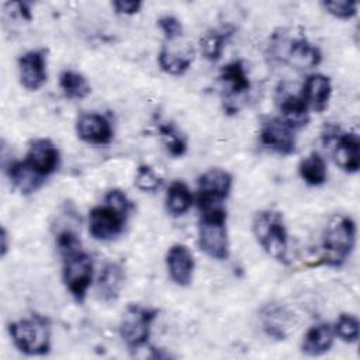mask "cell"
I'll return each instance as SVG.
<instances>
[{"label": "cell", "instance_id": "obj_1", "mask_svg": "<svg viewBox=\"0 0 360 360\" xmlns=\"http://www.w3.org/2000/svg\"><path fill=\"white\" fill-rule=\"evenodd\" d=\"M356 245V224L343 214L329 218L322 232L321 263L332 267L342 266Z\"/></svg>", "mask_w": 360, "mask_h": 360}, {"label": "cell", "instance_id": "obj_2", "mask_svg": "<svg viewBox=\"0 0 360 360\" xmlns=\"http://www.w3.org/2000/svg\"><path fill=\"white\" fill-rule=\"evenodd\" d=\"M270 55L281 63L297 69H311L321 63L319 48L311 44L304 35H291L285 30H278L270 39Z\"/></svg>", "mask_w": 360, "mask_h": 360}, {"label": "cell", "instance_id": "obj_3", "mask_svg": "<svg viewBox=\"0 0 360 360\" xmlns=\"http://www.w3.org/2000/svg\"><path fill=\"white\" fill-rule=\"evenodd\" d=\"M253 235L263 250L283 264H288V235L281 212L263 210L256 212Z\"/></svg>", "mask_w": 360, "mask_h": 360}, {"label": "cell", "instance_id": "obj_4", "mask_svg": "<svg viewBox=\"0 0 360 360\" xmlns=\"http://www.w3.org/2000/svg\"><path fill=\"white\" fill-rule=\"evenodd\" d=\"M198 221L200 248L215 260H225L229 256V242L226 232V211L222 205L201 208Z\"/></svg>", "mask_w": 360, "mask_h": 360}, {"label": "cell", "instance_id": "obj_5", "mask_svg": "<svg viewBox=\"0 0 360 360\" xmlns=\"http://www.w3.org/2000/svg\"><path fill=\"white\" fill-rule=\"evenodd\" d=\"M14 346L28 356H42L51 350V323L38 314L8 325Z\"/></svg>", "mask_w": 360, "mask_h": 360}, {"label": "cell", "instance_id": "obj_6", "mask_svg": "<svg viewBox=\"0 0 360 360\" xmlns=\"http://www.w3.org/2000/svg\"><path fill=\"white\" fill-rule=\"evenodd\" d=\"M156 315L158 311L148 307L138 304H131L127 307L118 330L120 336L131 350L146 345L150 335V326Z\"/></svg>", "mask_w": 360, "mask_h": 360}, {"label": "cell", "instance_id": "obj_7", "mask_svg": "<svg viewBox=\"0 0 360 360\" xmlns=\"http://www.w3.org/2000/svg\"><path fill=\"white\" fill-rule=\"evenodd\" d=\"M62 259L63 283L75 301L82 304L86 298L87 290L93 278V260L83 250H77L75 253L63 256Z\"/></svg>", "mask_w": 360, "mask_h": 360}, {"label": "cell", "instance_id": "obj_8", "mask_svg": "<svg viewBox=\"0 0 360 360\" xmlns=\"http://www.w3.org/2000/svg\"><path fill=\"white\" fill-rule=\"evenodd\" d=\"M129 214V211L104 200L103 205L91 208L89 214L90 235L97 240H111L117 238L124 231Z\"/></svg>", "mask_w": 360, "mask_h": 360}, {"label": "cell", "instance_id": "obj_9", "mask_svg": "<svg viewBox=\"0 0 360 360\" xmlns=\"http://www.w3.org/2000/svg\"><path fill=\"white\" fill-rule=\"evenodd\" d=\"M232 188V176L224 169H210L198 177V208L222 205Z\"/></svg>", "mask_w": 360, "mask_h": 360}, {"label": "cell", "instance_id": "obj_10", "mask_svg": "<svg viewBox=\"0 0 360 360\" xmlns=\"http://www.w3.org/2000/svg\"><path fill=\"white\" fill-rule=\"evenodd\" d=\"M262 143L273 152L288 156L295 152L294 129L281 118H267L260 127Z\"/></svg>", "mask_w": 360, "mask_h": 360}, {"label": "cell", "instance_id": "obj_11", "mask_svg": "<svg viewBox=\"0 0 360 360\" xmlns=\"http://www.w3.org/2000/svg\"><path fill=\"white\" fill-rule=\"evenodd\" d=\"M20 83L30 91H37L46 82V55L44 49L28 51L18 59Z\"/></svg>", "mask_w": 360, "mask_h": 360}, {"label": "cell", "instance_id": "obj_12", "mask_svg": "<svg viewBox=\"0 0 360 360\" xmlns=\"http://www.w3.org/2000/svg\"><path fill=\"white\" fill-rule=\"evenodd\" d=\"M60 155L55 143L48 138L34 139L27 152L25 162L42 177H48L56 172Z\"/></svg>", "mask_w": 360, "mask_h": 360}, {"label": "cell", "instance_id": "obj_13", "mask_svg": "<svg viewBox=\"0 0 360 360\" xmlns=\"http://www.w3.org/2000/svg\"><path fill=\"white\" fill-rule=\"evenodd\" d=\"M333 143L335 163L346 173H357L360 169V139L356 132H339Z\"/></svg>", "mask_w": 360, "mask_h": 360}, {"label": "cell", "instance_id": "obj_14", "mask_svg": "<svg viewBox=\"0 0 360 360\" xmlns=\"http://www.w3.org/2000/svg\"><path fill=\"white\" fill-rule=\"evenodd\" d=\"M77 136L91 145H107L112 139V128L110 121L96 112L83 114L76 122Z\"/></svg>", "mask_w": 360, "mask_h": 360}, {"label": "cell", "instance_id": "obj_15", "mask_svg": "<svg viewBox=\"0 0 360 360\" xmlns=\"http://www.w3.org/2000/svg\"><path fill=\"white\" fill-rule=\"evenodd\" d=\"M166 266L170 278L180 287L190 285L194 273V257L187 246L176 243L166 253Z\"/></svg>", "mask_w": 360, "mask_h": 360}, {"label": "cell", "instance_id": "obj_16", "mask_svg": "<svg viewBox=\"0 0 360 360\" xmlns=\"http://www.w3.org/2000/svg\"><path fill=\"white\" fill-rule=\"evenodd\" d=\"M281 120L287 122L292 129L305 127L309 121V108L304 98L288 90H278L277 96Z\"/></svg>", "mask_w": 360, "mask_h": 360}, {"label": "cell", "instance_id": "obj_17", "mask_svg": "<svg viewBox=\"0 0 360 360\" xmlns=\"http://www.w3.org/2000/svg\"><path fill=\"white\" fill-rule=\"evenodd\" d=\"M332 94L330 79L322 73L309 75L302 86L301 97L309 110L322 112L329 103Z\"/></svg>", "mask_w": 360, "mask_h": 360}, {"label": "cell", "instance_id": "obj_18", "mask_svg": "<svg viewBox=\"0 0 360 360\" xmlns=\"http://www.w3.org/2000/svg\"><path fill=\"white\" fill-rule=\"evenodd\" d=\"M6 173L15 190L21 194H31L37 191L42 184L45 177L38 174L25 160L10 162L6 169Z\"/></svg>", "mask_w": 360, "mask_h": 360}, {"label": "cell", "instance_id": "obj_19", "mask_svg": "<svg viewBox=\"0 0 360 360\" xmlns=\"http://www.w3.org/2000/svg\"><path fill=\"white\" fill-rule=\"evenodd\" d=\"M125 273L120 263H108L103 267L97 280V295L104 302L115 301L124 285Z\"/></svg>", "mask_w": 360, "mask_h": 360}, {"label": "cell", "instance_id": "obj_20", "mask_svg": "<svg viewBox=\"0 0 360 360\" xmlns=\"http://www.w3.org/2000/svg\"><path fill=\"white\" fill-rule=\"evenodd\" d=\"M219 80L226 90V96L240 97L250 89V80L246 73V68L242 60H233L222 66L219 72Z\"/></svg>", "mask_w": 360, "mask_h": 360}, {"label": "cell", "instance_id": "obj_21", "mask_svg": "<svg viewBox=\"0 0 360 360\" xmlns=\"http://www.w3.org/2000/svg\"><path fill=\"white\" fill-rule=\"evenodd\" d=\"M335 340V330L329 323H318L309 328L302 340V352L308 356L326 353Z\"/></svg>", "mask_w": 360, "mask_h": 360}, {"label": "cell", "instance_id": "obj_22", "mask_svg": "<svg viewBox=\"0 0 360 360\" xmlns=\"http://www.w3.org/2000/svg\"><path fill=\"white\" fill-rule=\"evenodd\" d=\"M194 51L191 48H187L186 51H179L172 46H162L159 56H158V63L160 69L169 75L173 76H180L186 73L193 62Z\"/></svg>", "mask_w": 360, "mask_h": 360}, {"label": "cell", "instance_id": "obj_23", "mask_svg": "<svg viewBox=\"0 0 360 360\" xmlns=\"http://www.w3.org/2000/svg\"><path fill=\"white\" fill-rule=\"evenodd\" d=\"M166 210L173 217L184 215L191 204H193V194L186 183L177 180L173 181L166 193Z\"/></svg>", "mask_w": 360, "mask_h": 360}, {"label": "cell", "instance_id": "obj_24", "mask_svg": "<svg viewBox=\"0 0 360 360\" xmlns=\"http://www.w3.org/2000/svg\"><path fill=\"white\" fill-rule=\"evenodd\" d=\"M298 172L301 179L308 186H321L326 181V177H328L326 162L316 152H312L311 155H308L300 162Z\"/></svg>", "mask_w": 360, "mask_h": 360}, {"label": "cell", "instance_id": "obj_25", "mask_svg": "<svg viewBox=\"0 0 360 360\" xmlns=\"http://www.w3.org/2000/svg\"><path fill=\"white\" fill-rule=\"evenodd\" d=\"M232 30H211L205 32L200 39V49L202 56L210 62H217L225 48L226 39Z\"/></svg>", "mask_w": 360, "mask_h": 360}, {"label": "cell", "instance_id": "obj_26", "mask_svg": "<svg viewBox=\"0 0 360 360\" xmlns=\"http://www.w3.org/2000/svg\"><path fill=\"white\" fill-rule=\"evenodd\" d=\"M59 86L66 97L76 100L87 97L91 91L87 79L75 70H63L59 76Z\"/></svg>", "mask_w": 360, "mask_h": 360}, {"label": "cell", "instance_id": "obj_27", "mask_svg": "<svg viewBox=\"0 0 360 360\" xmlns=\"http://www.w3.org/2000/svg\"><path fill=\"white\" fill-rule=\"evenodd\" d=\"M159 135L162 138L165 148L172 156L180 158L186 153L187 141L173 124H162L159 127Z\"/></svg>", "mask_w": 360, "mask_h": 360}, {"label": "cell", "instance_id": "obj_28", "mask_svg": "<svg viewBox=\"0 0 360 360\" xmlns=\"http://www.w3.org/2000/svg\"><path fill=\"white\" fill-rule=\"evenodd\" d=\"M285 314L280 307H267L263 312V329L274 339H284L287 335V325L284 322Z\"/></svg>", "mask_w": 360, "mask_h": 360}, {"label": "cell", "instance_id": "obj_29", "mask_svg": "<svg viewBox=\"0 0 360 360\" xmlns=\"http://www.w3.org/2000/svg\"><path fill=\"white\" fill-rule=\"evenodd\" d=\"M333 330L343 342L356 343L359 340V321L352 314H340Z\"/></svg>", "mask_w": 360, "mask_h": 360}, {"label": "cell", "instance_id": "obj_30", "mask_svg": "<svg viewBox=\"0 0 360 360\" xmlns=\"http://www.w3.org/2000/svg\"><path fill=\"white\" fill-rule=\"evenodd\" d=\"M163 180L155 173V170L148 165H141L136 169L135 186L145 193H155L162 187Z\"/></svg>", "mask_w": 360, "mask_h": 360}, {"label": "cell", "instance_id": "obj_31", "mask_svg": "<svg viewBox=\"0 0 360 360\" xmlns=\"http://www.w3.org/2000/svg\"><path fill=\"white\" fill-rule=\"evenodd\" d=\"M322 7L326 10V13H329L330 15L340 18V20H347L357 14V3L356 1H349V0L323 1Z\"/></svg>", "mask_w": 360, "mask_h": 360}, {"label": "cell", "instance_id": "obj_32", "mask_svg": "<svg viewBox=\"0 0 360 360\" xmlns=\"http://www.w3.org/2000/svg\"><path fill=\"white\" fill-rule=\"evenodd\" d=\"M56 246L60 256H68L77 250H82V243L77 233L72 229H62L56 235Z\"/></svg>", "mask_w": 360, "mask_h": 360}, {"label": "cell", "instance_id": "obj_33", "mask_svg": "<svg viewBox=\"0 0 360 360\" xmlns=\"http://www.w3.org/2000/svg\"><path fill=\"white\" fill-rule=\"evenodd\" d=\"M158 25L162 30V32L165 34V37L169 41H173L176 38H179L183 34V24L181 21L174 17V15H162L158 20Z\"/></svg>", "mask_w": 360, "mask_h": 360}, {"label": "cell", "instance_id": "obj_34", "mask_svg": "<svg viewBox=\"0 0 360 360\" xmlns=\"http://www.w3.org/2000/svg\"><path fill=\"white\" fill-rule=\"evenodd\" d=\"M112 7L117 14L132 15L141 10L142 3L138 0H115L112 1Z\"/></svg>", "mask_w": 360, "mask_h": 360}, {"label": "cell", "instance_id": "obj_35", "mask_svg": "<svg viewBox=\"0 0 360 360\" xmlns=\"http://www.w3.org/2000/svg\"><path fill=\"white\" fill-rule=\"evenodd\" d=\"M8 250V233L6 231V228H1V233H0V256L4 257L6 253Z\"/></svg>", "mask_w": 360, "mask_h": 360}]
</instances>
